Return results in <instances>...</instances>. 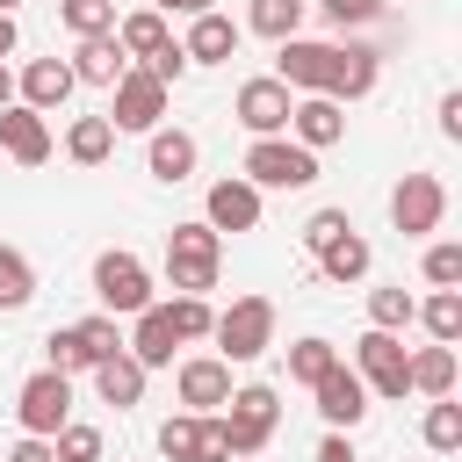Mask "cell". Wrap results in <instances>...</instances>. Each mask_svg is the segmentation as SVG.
Wrapping results in <instances>:
<instances>
[{
    "mask_svg": "<svg viewBox=\"0 0 462 462\" xmlns=\"http://www.w3.org/2000/svg\"><path fill=\"white\" fill-rule=\"evenodd\" d=\"M238 173H245L260 195H267V188H310V180H318V152H303L289 130H282V137H253L245 159H238Z\"/></svg>",
    "mask_w": 462,
    "mask_h": 462,
    "instance_id": "obj_4",
    "label": "cell"
},
{
    "mask_svg": "<svg viewBox=\"0 0 462 462\" xmlns=\"http://www.w3.org/2000/svg\"><path fill=\"white\" fill-rule=\"evenodd\" d=\"M123 346L144 361V368H173V346H180V332H173V318H166V303H144L137 318H130V332H123Z\"/></svg>",
    "mask_w": 462,
    "mask_h": 462,
    "instance_id": "obj_21",
    "label": "cell"
},
{
    "mask_svg": "<svg viewBox=\"0 0 462 462\" xmlns=\"http://www.w3.org/2000/svg\"><path fill=\"white\" fill-rule=\"evenodd\" d=\"M318 462H354V440H346V433H339V426H332V433H325V440H318Z\"/></svg>",
    "mask_w": 462,
    "mask_h": 462,
    "instance_id": "obj_46",
    "label": "cell"
},
{
    "mask_svg": "<svg viewBox=\"0 0 462 462\" xmlns=\"http://www.w3.org/2000/svg\"><path fill=\"white\" fill-rule=\"evenodd\" d=\"M116 43H123V58H130V65H144L152 51H166V43H173V29H166V14H159V7H137V14H116Z\"/></svg>",
    "mask_w": 462,
    "mask_h": 462,
    "instance_id": "obj_24",
    "label": "cell"
},
{
    "mask_svg": "<svg viewBox=\"0 0 462 462\" xmlns=\"http://www.w3.org/2000/svg\"><path fill=\"white\" fill-rule=\"evenodd\" d=\"M108 152H116V123L108 116H79L65 130V159L72 166H108Z\"/></svg>",
    "mask_w": 462,
    "mask_h": 462,
    "instance_id": "obj_26",
    "label": "cell"
},
{
    "mask_svg": "<svg viewBox=\"0 0 462 462\" xmlns=\"http://www.w3.org/2000/svg\"><path fill=\"white\" fill-rule=\"evenodd\" d=\"M440 137H448V144H462V94H455V87L440 94Z\"/></svg>",
    "mask_w": 462,
    "mask_h": 462,
    "instance_id": "obj_45",
    "label": "cell"
},
{
    "mask_svg": "<svg viewBox=\"0 0 462 462\" xmlns=\"http://www.w3.org/2000/svg\"><path fill=\"white\" fill-rule=\"evenodd\" d=\"M0 462H58V455H51V440H43V433H22V440H14Z\"/></svg>",
    "mask_w": 462,
    "mask_h": 462,
    "instance_id": "obj_44",
    "label": "cell"
},
{
    "mask_svg": "<svg viewBox=\"0 0 462 462\" xmlns=\"http://www.w3.org/2000/svg\"><path fill=\"white\" fill-rule=\"evenodd\" d=\"M152 144H144V166H152V180H166V188H180V180H195V166H202V144H195V130H144Z\"/></svg>",
    "mask_w": 462,
    "mask_h": 462,
    "instance_id": "obj_20",
    "label": "cell"
},
{
    "mask_svg": "<svg viewBox=\"0 0 462 462\" xmlns=\"http://www.w3.org/2000/svg\"><path fill=\"white\" fill-rule=\"evenodd\" d=\"M65 419H72V375H58V368H36V375L14 390V426L51 440Z\"/></svg>",
    "mask_w": 462,
    "mask_h": 462,
    "instance_id": "obj_8",
    "label": "cell"
},
{
    "mask_svg": "<svg viewBox=\"0 0 462 462\" xmlns=\"http://www.w3.org/2000/svg\"><path fill=\"white\" fill-rule=\"evenodd\" d=\"M440 217H448V188H440V173H404V180L390 188V224H397L404 238H433Z\"/></svg>",
    "mask_w": 462,
    "mask_h": 462,
    "instance_id": "obj_9",
    "label": "cell"
},
{
    "mask_svg": "<svg viewBox=\"0 0 462 462\" xmlns=\"http://www.w3.org/2000/svg\"><path fill=\"white\" fill-rule=\"evenodd\" d=\"M14 7H22V0H0V14H14Z\"/></svg>",
    "mask_w": 462,
    "mask_h": 462,
    "instance_id": "obj_50",
    "label": "cell"
},
{
    "mask_svg": "<svg viewBox=\"0 0 462 462\" xmlns=\"http://www.w3.org/2000/svg\"><path fill=\"white\" fill-rule=\"evenodd\" d=\"M325 72H332V43H318V36H282L274 43V79L289 94H325Z\"/></svg>",
    "mask_w": 462,
    "mask_h": 462,
    "instance_id": "obj_14",
    "label": "cell"
},
{
    "mask_svg": "<svg viewBox=\"0 0 462 462\" xmlns=\"http://www.w3.org/2000/svg\"><path fill=\"white\" fill-rule=\"evenodd\" d=\"M411 310H419V296H411L404 282H390V289H368V325H383V332H404V325H411Z\"/></svg>",
    "mask_w": 462,
    "mask_h": 462,
    "instance_id": "obj_33",
    "label": "cell"
},
{
    "mask_svg": "<svg viewBox=\"0 0 462 462\" xmlns=\"http://www.w3.org/2000/svg\"><path fill=\"white\" fill-rule=\"evenodd\" d=\"M58 22H65L72 43L79 36H108L116 29V0H58Z\"/></svg>",
    "mask_w": 462,
    "mask_h": 462,
    "instance_id": "obj_32",
    "label": "cell"
},
{
    "mask_svg": "<svg viewBox=\"0 0 462 462\" xmlns=\"http://www.w3.org/2000/svg\"><path fill=\"white\" fill-rule=\"evenodd\" d=\"M419 325H426V339H440V346H455L462 339V289H433L419 310H411Z\"/></svg>",
    "mask_w": 462,
    "mask_h": 462,
    "instance_id": "obj_28",
    "label": "cell"
},
{
    "mask_svg": "<svg viewBox=\"0 0 462 462\" xmlns=\"http://www.w3.org/2000/svg\"><path fill=\"white\" fill-rule=\"evenodd\" d=\"M217 260H224V231H209L202 217L166 231V289L173 296H209L217 289Z\"/></svg>",
    "mask_w": 462,
    "mask_h": 462,
    "instance_id": "obj_1",
    "label": "cell"
},
{
    "mask_svg": "<svg viewBox=\"0 0 462 462\" xmlns=\"http://www.w3.org/2000/svg\"><path fill=\"white\" fill-rule=\"evenodd\" d=\"M310 260H318V274H325V282H361V274L375 267V245H368L354 224H346V231H339L325 253H310Z\"/></svg>",
    "mask_w": 462,
    "mask_h": 462,
    "instance_id": "obj_25",
    "label": "cell"
},
{
    "mask_svg": "<svg viewBox=\"0 0 462 462\" xmlns=\"http://www.w3.org/2000/svg\"><path fill=\"white\" fill-rule=\"evenodd\" d=\"M87 375H94V390H101V404H116V411H130V404H144V375H152V368H144V361H137V354L123 346V354H108V361H94Z\"/></svg>",
    "mask_w": 462,
    "mask_h": 462,
    "instance_id": "obj_22",
    "label": "cell"
},
{
    "mask_svg": "<svg viewBox=\"0 0 462 462\" xmlns=\"http://www.w3.org/2000/svg\"><path fill=\"white\" fill-rule=\"evenodd\" d=\"M94 296H101L108 318H137L144 303H159V296H152V267H144L130 245H108V253L94 260Z\"/></svg>",
    "mask_w": 462,
    "mask_h": 462,
    "instance_id": "obj_6",
    "label": "cell"
},
{
    "mask_svg": "<svg viewBox=\"0 0 462 462\" xmlns=\"http://www.w3.org/2000/svg\"><path fill=\"white\" fill-rule=\"evenodd\" d=\"M72 332H79V346H87V361H108V354H123V325H116L108 310H94V318H79Z\"/></svg>",
    "mask_w": 462,
    "mask_h": 462,
    "instance_id": "obj_38",
    "label": "cell"
},
{
    "mask_svg": "<svg viewBox=\"0 0 462 462\" xmlns=\"http://www.w3.org/2000/svg\"><path fill=\"white\" fill-rule=\"evenodd\" d=\"M289 108H296V94H289L274 72L245 79V87H238V101H231V116L245 123V137H282V130H289Z\"/></svg>",
    "mask_w": 462,
    "mask_h": 462,
    "instance_id": "obj_10",
    "label": "cell"
},
{
    "mask_svg": "<svg viewBox=\"0 0 462 462\" xmlns=\"http://www.w3.org/2000/svg\"><path fill=\"white\" fill-rule=\"evenodd\" d=\"M72 87H79V79H72L65 58H29V65L14 72V101L36 108V116H58V108L72 101Z\"/></svg>",
    "mask_w": 462,
    "mask_h": 462,
    "instance_id": "obj_16",
    "label": "cell"
},
{
    "mask_svg": "<svg viewBox=\"0 0 462 462\" xmlns=\"http://www.w3.org/2000/svg\"><path fill=\"white\" fill-rule=\"evenodd\" d=\"M65 65H72V79H79V87H116L130 58H123V43H116V29H108V36H79Z\"/></svg>",
    "mask_w": 462,
    "mask_h": 462,
    "instance_id": "obj_23",
    "label": "cell"
},
{
    "mask_svg": "<svg viewBox=\"0 0 462 462\" xmlns=\"http://www.w3.org/2000/svg\"><path fill=\"white\" fill-rule=\"evenodd\" d=\"M14 101V72H7V58H0V108Z\"/></svg>",
    "mask_w": 462,
    "mask_h": 462,
    "instance_id": "obj_49",
    "label": "cell"
},
{
    "mask_svg": "<svg viewBox=\"0 0 462 462\" xmlns=\"http://www.w3.org/2000/svg\"><path fill=\"white\" fill-rule=\"evenodd\" d=\"M43 368H58V375H87L94 361H87V346H79V332L65 325V332H51L43 339Z\"/></svg>",
    "mask_w": 462,
    "mask_h": 462,
    "instance_id": "obj_39",
    "label": "cell"
},
{
    "mask_svg": "<svg viewBox=\"0 0 462 462\" xmlns=\"http://www.w3.org/2000/svg\"><path fill=\"white\" fill-rule=\"evenodd\" d=\"M260 217H267V202H260V188L245 173L209 180V195H202V224L209 231H260Z\"/></svg>",
    "mask_w": 462,
    "mask_h": 462,
    "instance_id": "obj_12",
    "label": "cell"
},
{
    "mask_svg": "<svg viewBox=\"0 0 462 462\" xmlns=\"http://www.w3.org/2000/svg\"><path fill=\"white\" fill-rule=\"evenodd\" d=\"M245 29H253V36H267V43L303 36V0H253V7H245Z\"/></svg>",
    "mask_w": 462,
    "mask_h": 462,
    "instance_id": "obj_29",
    "label": "cell"
},
{
    "mask_svg": "<svg viewBox=\"0 0 462 462\" xmlns=\"http://www.w3.org/2000/svg\"><path fill=\"white\" fill-rule=\"evenodd\" d=\"M166 318H173V332H180V346H188V339H209V325H217V310H209V296H166Z\"/></svg>",
    "mask_w": 462,
    "mask_h": 462,
    "instance_id": "obj_36",
    "label": "cell"
},
{
    "mask_svg": "<svg viewBox=\"0 0 462 462\" xmlns=\"http://www.w3.org/2000/svg\"><path fill=\"white\" fill-rule=\"evenodd\" d=\"M144 72H152V79H166V87H180V72H188V51H180V36H173L166 51H152V58H144Z\"/></svg>",
    "mask_w": 462,
    "mask_h": 462,
    "instance_id": "obj_43",
    "label": "cell"
},
{
    "mask_svg": "<svg viewBox=\"0 0 462 462\" xmlns=\"http://www.w3.org/2000/svg\"><path fill=\"white\" fill-rule=\"evenodd\" d=\"M310 397H318V419H325V426H339V433H354V426L368 419V404H375V397H368V383H361L346 361H332V368L310 383Z\"/></svg>",
    "mask_w": 462,
    "mask_h": 462,
    "instance_id": "obj_11",
    "label": "cell"
},
{
    "mask_svg": "<svg viewBox=\"0 0 462 462\" xmlns=\"http://www.w3.org/2000/svg\"><path fill=\"white\" fill-rule=\"evenodd\" d=\"M36 296V260L22 245H0V310H22Z\"/></svg>",
    "mask_w": 462,
    "mask_h": 462,
    "instance_id": "obj_31",
    "label": "cell"
},
{
    "mask_svg": "<svg viewBox=\"0 0 462 462\" xmlns=\"http://www.w3.org/2000/svg\"><path fill=\"white\" fill-rule=\"evenodd\" d=\"M325 7V22L332 29H361V22H375L383 14V0H318Z\"/></svg>",
    "mask_w": 462,
    "mask_h": 462,
    "instance_id": "obj_42",
    "label": "cell"
},
{
    "mask_svg": "<svg viewBox=\"0 0 462 462\" xmlns=\"http://www.w3.org/2000/svg\"><path fill=\"white\" fill-rule=\"evenodd\" d=\"M426 282H433V289H462V245H455V238L426 245Z\"/></svg>",
    "mask_w": 462,
    "mask_h": 462,
    "instance_id": "obj_40",
    "label": "cell"
},
{
    "mask_svg": "<svg viewBox=\"0 0 462 462\" xmlns=\"http://www.w3.org/2000/svg\"><path fill=\"white\" fill-rule=\"evenodd\" d=\"M0 152H7L14 166H43V159L58 152V137H51V123H43L36 108L7 101V108H0Z\"/></svg>",
    "mask_w": 462,
    "mask_h": 462,
    "instance_id": "obj_18",
    "label": "cell"
},
{
    "mask_svg": "<svg viewBox=\"0 0 462 462\" xmlns=\"http://www.w3.org/2000/svg\"><path fill=\"white\" fill-rule=\"evenodd\" d=\"M419 440H426L433 455H455V448H462V404H455V397H433L426 419H419Z\"/></svg>",
    "mask_w": 462,
    "mask_h": 462,
    "instance_id": "obj_30",
    "label": "cell"
},
{
    "mask_svg": "<svg viewBox=\"0 0 462 462\" xmlns=\"http://www.w3.org/2000/svg\"><path fill=\"white\" fill-rule=\"evenodd\" d=\"M173 397H180V411H224V397H231V361H224V354H188V361L173 368Z\"/></svg>",
    "mask_w": 462,
    "mask_h": 462,
    "instance_id": "obj_13",
    "label": "cell"
},
{
    "mask_svg": "<svg viewBox=\"0 0 462 462\" xmlns=\"http://www.w3.org/2000/svg\"><path fill=\"white\" fill-rule=\"evenodd\" d=\"M195 448H202V411H173L159 426V455L166 462H195Z\"/></svg>",
    "mask_w": 462,
    "mask_h": 462,
    "instance_id": "obj_34",
    "label": "cell"
},
{
    "mask_svg": "<svg viewBox=\"0 0 462 462\" xmlns=\"http://www.w3.org/2000/svg\"><path fill=\"white\" fill-rule=\"evenodd\" d=\"M231 462H260V455H231Z\"/></svg>",
    "mask_w": 462,
    "mask_h": 462,
    "instance_id": "obj_51",
    "label": "cell"
},
{
    "mask_svg": "<svg viewBox=\"0 0 462 462\" xmlns=\"http://www.w3.org/2000/svg\"><path fill=\"white\" fill-rule=\"evenodd\" d=\"M289 137H296L303 152H332V144L346 137V108H339L332 94H296V108H289Z\"/></svg>",
    "mask_w": 462,
    "mask_h": 462,
    "instance_id": "obj_17",
    "label": "cell"
},
{
    "mask_svg": "<svg viewBox=\"0 0 462 462\" xmlns=\"http://www.w3.org/2000/svg\"><path fill=\"white\" fill-rule=\"evenodd\" d=\"M346 224H354L346 209H310V224H303V253H325V245H332Z\"/></svg>",
    "mask_w": 462,
    "mask_h": 462,
    "instance_id": "obj_41",
    "label": "cell"
},
{
    "mask_svg": "<svg viewBox=\"0 0 462 462\" xmlns=\"http://www.w3.org/2000/svg\"><path fill=\"white\" fill-rule=\"evenodd\" d=\"M209 339H217L224 361H260V354L274 346V296H231V303L217 310Z\"/></svg>",
    "mask_w": 462,
    "mask_h": 462,
    "instance_id": "obj_2",
    "label": "cell"
},
{
    "mask_svg": "<svg viewBox=\"0 0 462 462\" xmlns=\"http://www.w3.org/2000/svg\"><path fill=\"white\" fill-rule=\"evenodd\" d=\"M411 361V390L419 397H455V346H419V354H404Z\"/></svg>",
    "mask_w": 462,
    "mask_h": 462,
    "instance_id": "obj_27",
    "label": "cell"
},
{
    "mask_svg": "<svg viewBox=\"0 0 462 462\" xmlns=\"http://www.w3.org/2000/svg\"><path fill=\"white\" fill-rule=\"evenodd\" d=\"M14 43H22V29H14V14H0V58H14Z\"/></svg>",
    "mask_w": 462,
    "mask_h": 462,
    "instance_id": "obj_48",
    "label": "cell"
},
{
    "mask_svg": "<svg viewBox=\"0 0 462 462\" xmlns=\"http://www.w3.org/2000/svg\"><path fill=\"white\" fill-rule=\"evenodd\" d=\"M375 79H383V51H368V43H332V72H325V94L346 108V101H368L375 94Z\"/></svg>",
    "mask_w": 462,
    "mask_h": 462,
    "instance_id": "obj_15",
    "label": "cell"
},
{
    "mask_svg": "<svg viewBox=\"0 0 462 462\" xmlns=\"http://www.w3.org/2000/svg\"><path fill=\"white\" fill-rule=\"evenodd\" d=\"M152 7H159V14H209L217 0H152Z\"/></svg>",
    "mask_w": 462,
    "mask_h": 462,
    "instance_id": "obj_47",
    "label": "cell"
},
{
    "mask_svg": "<svg viewBox=\"0 0 462 462\" xmlns=\"http://www.w3.org/2000/svg\"><path fill=\"white\" fill-rule=\"evenodd\" d=\"M354 375L368 383V397L404 404V397H411V361H404V339H397V332H383V325H368V332L354 339Z\"/></svg>",
    "mask_w": 462,
    "mask_h": 462,
    "instance_id": "obj_5",
    "label": "cell"
},
{
    "mask_svg": "<svg viewBox=\"0 0 462 462\" xmlns=\"http://www.w3.org/2000/svg\"><path fill=\"white\" fill-rule=\"evenodd\" d=\"M224 440H231V455H260L267 440H274V426H282V397L267 390V383H231V397H224Z\"/></svg>",
    "mask_w": 462,
    "mask_h": 462,
    "instance_id": "obj_3",
    "label": "cell"
},
{
    "mask_svg": "<svg viewBox=\"0 0 462 462\" xmlns=\"http://www.w3.org/2000/svg\"><path fill=\"white\" fill-rule=\"evenodd\" d=\"M332 361H339V346H332V339H296V346H289V383H303V390H310Z\"/></svg>",
    "mask_w": 462,
    "mask_h": 462,
    "instance_id": "obj_37",
    "label": "cell"
},
{
    "mask_svg": "<svg viewBox=\"0 0 462 462\" xmlns=\"http://www.w3.org/2000/svg\"><path fill=\"white\" fill-rule=\"evenodd\" d=\"M166 101H173V87H166V79H152L144 65H123V79L108 87V123L144 137V130H159V123H166Z\"/></svg>",
    "mask_w": 462,
    "mask_h": 462,
    "instance_id": "obj_7",
    "label": "cell"
},
{
    "mask_svg": "<svg viewBox=\"0 0 462 462\" xmlns=\"http://www.w3.org/2000/svg\"><path fill=\"white\" fill-rule=\"evenodd\" d=\"M238 22L224 14V7H209V14H188V36H180V51H188V65H231L238 58Z\"/></svg>",
    "mask_w": 462,
    "mask_h": 462,
    "instance_id": "obj_19",
    "label": "cell"
},
{
    "mask_svg": "<svg viewBox=\"0 0 462 462\" xmlns=\"http://www.w3.org/2000/svg\"><path fill=\"white\" fill-rule=\"evenodd\" d=\"M51 455H58V462H101V426L65 419V426L51 433Z\"/></svg>",
    "mask_w": 462,
    "mask_h": 462,
    "instance_id": "obj_35",
    "label": "cell"
}]
</instances>
